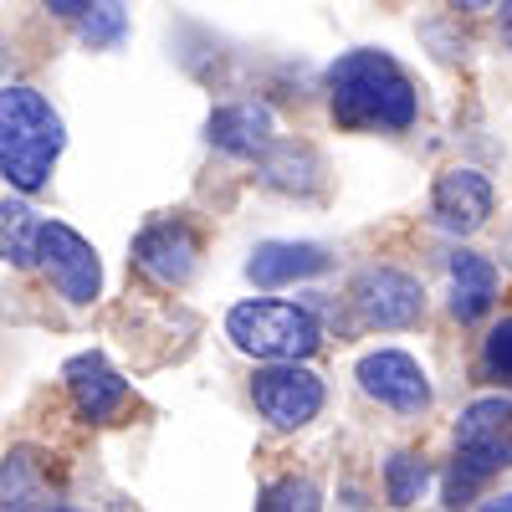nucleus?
Masks as SVG:
<instances>
[{
    "label": "nucleus",
    "instance_id": "obj_1",
    "mask_svg": "<svg viewBox=\"0 0 512 512\" xmlns=\"http://www.w3.org/2000/svg\"><path fill=\"white\" fill-rule=\"evenodd\" d=\"M328 103L344 128H410L415 123V82L390 52H344L328 67Z\"/></svg>",
    "mask_w": 512,
    "mask_h": 512
},
{
    "label": "nucleus",
    "instance_id": "obj_2",
    "mask_svg": "<svg viewBox=\"0 0 512 512\" xmlns=\"http://www.w3.org/2000/svg\"><path fill=\"white\" fill-rule=\"evenodd\" d=\"M62 144V118L36 88H0V175L11 180V190H47Z\"/></svg>",
    "mask_w": 512,
    "mask_h": 512
},
{
    "label": "nucleus",
    "instance_id": "obj_3",
    "mask_svg": "<svg viewBox=\"0 0 512 512\" xmlns=\"http://www.w3.org/2000/svg\"><path fill=\"white\" fill-rule=\"evenodd\" d=\"M502 466H512V400L487 395L466 405L456 420V472L446 482V502L461 507L472 497V487L502 472Z\"/></svg>",
    "mask_w": 512,
    "mask_h": 512
},
{
    "label": "nucleus",
    "instance_id": "obj_4",
    "mask_svg": "<svg viewBox=\"0 0 512 512\" xmlns=\"http://www.w3.org/2000/svg\"><path fill=\"white\" fill-rule=\"evenodd\" d=\"M226 338L251 359H308L323 344V328L308 308L292 303H236L226 313Z\"/></svg>",
    "mask_w": 512,
    "mask_h": 512
},
{
    "label": "nucleus",
    "instance_id": "obj_5",
    "mask_svg": "<svg viewBox=\"0 0 512 512\" xmlns=\"http://www.w3.org/2000/svg\"><path fill=\"white\" fill-rule=\"evenodd\" d=\"M251 400L277 425V431H297V425L318 420V410H323V379L313 369H303L297 359H272V369H256Z\"/></svg>",
    "mask_w": 512,
    "mask_h": 512
},
{
    "label": "nucleus",
    "instance_id": "obj_6",
    "mask_svg": "<svg viewBox=\"0 0 512 512\" xmlns=\"http://www.w3.org/2000/svg\"><path fill=\"white\" fill-rule=\"evenodd\" d=\"M36 262L52 272V282H57V292L67 297V303H93L98 287H103L98 251L62 221H41L36 226Z\"/></svg>",
    "mask_w": 512,
    "mask_h": 512
},
{
    "label": "nucleus",
    "instance_id": "obj_7",
    "mask_svg": "<svg viewBox=\"0 0 512 512\" xmlns=\"http://www.w3.org/2000/svg\"><path fill=\"white\" fill-rule=\"evenodd\" d=\"M354 308H359V323L364 328H410L420 323L425 313V292L410 272H395V267H369L359 272L354 282Z\"/></svg>",
    "mask_w": 512,
    "mask_h": 512
},
{
    "label": "nucleus",
    "instance_id": "obj_8",
    "mask_svg": "<svg viewBox=\"0 0 512 512\" xmlns=\"http://www.w3.org/2000/svg\"><path fill=\"white\" fill-rule=\"evenodd\" d=\"M359 390L379 405H390L400 415H425L431 410V379H425V369L400 354V349H374L359 359Z\"/></svg>",
    "mask_w": 512,
    "mask_h": 512
},
{
    "label": "nucleus",
    "instance_id": "obj_9",
    "mask_svg": "<svg viewBox=\"0 0 512 512\" xmlns=\"http://www.w3.org/2000/svg\"><path fill=\"white\" fill-rule=\"evenodd\" d=\"M195 256H200L195 231H190V226H175V221L149 226V231L134 241V262H139V272H149L159 287H180V282H190Z\"/></svg>",
    "mask_w": 512,
    "mask_h": 512
},
{
    "label": "nucleus",
    "instance_id": "obj_10",
    "mask_svg": "<svg viewBox=\"0 0 512 512\" xmlns=\"http://www.w3.org/2000/svg\"><path fill=\"white\" fill-rule=\"evenodd\" d=\"M67 390H72V405H77L82 420L103 425V420H113V415L123 410V400H128V379L113 374L98 354H77V359L67 364Z\"/></svg>",
    "mask_w": 512,
    "mask_h": 512
},
{
    "label": "nucleus",
    "instance_id": "obj_11",
    "mask_svg": "<svg viewBox=\"0 0 512 512\" xmlns=\"http://www.w3.org/2000/svg\"><path fill=\"white\" fill-rule=\"evenodd\" d=\"M492 216V185L477 169H446L436 180V221L446 231H477Z\"/></svg>",
    "mask_w": 512,
    "mask_h": 512
},
{
    "label": "nucleus",
    "instance_id": "obj_12",
    "mask_svg": "<svg viewBox=\"0 0 512 512\" xmlns=\"http://www.w3.org/2000/svg\"><path fill=\"white\" fill-rule=\"evenodd\" d=\"M205 134L216 149H226L236 159H256V154L272 149V113L262 103H226V108L210 113Z\"/></svg>",
    "mask_w": 512,
    "mask_h": 512
},
{
    "label": "nucleus",
    "instance_id": "obj_13",
    "mask_svg": "<svg viewBox=\"0 0 512 512\" xmlns=\"http://www.w3.org/2000/svg\"><path fill=\"white\" fill-rule=\"evenodd\" d=\"M318 272H328V251L308 246V241H267V246H256L251 262H246V277L256 287L303 282V277H318Z\"/></svg>",
    "mask_w": 512,
    "mask_h": 512
},
{
    "label": "nucleus",
    "instance_id": "obj_14",
    "mask_svg": "<svg viewBox=\"0 0 512 512\" xmlns=\"http://www.w3.org/2000/svg\"><path fill=\"white\" fill-rule=\"evenodd\" d=\"M497 303V267L477 251H456L451 256V313L461 323H477Z\"/></svg>",
    "mask_w": 512,
    "mask_h": 512
},
{
    "label": "nucleus",
    "instance_id": "obj_15",
    "mask_svg": "<svg viewBox=\"0 0 512 512\" xmlns=\"http://www.w3.org/2000/svg\"><path fill=\"white\" fill-rule=\"evenodd\" d=\"M36 226H41V216L26 200H0V256L16 267H31L36 262Z\"/></svg>",
    "mask_w": 512,
    "mask_h": 512
},
{
    "label": "nucleus",
    "instance_id": "obj_16",
    "mask_svg": "<svg viewBox=\"0 0 512 512\" xmlns=\"http://www.w3.org/2000/svg\"><path fill=\"white\" fill-rule=\"evenodd\" d=\"M0 502L6 507H52L47 487L31 482V451L6 456V466H0Z\"/></svg>",
    "mask_w": 512,
    "mask_h": 512
},
{
    "label": "nucleus",
    "instance_id": "obj_17",
    "mask_svg": "<svg viewBox=\"0 0 512 512\" xmlns=\"http://www.w3.org/2000/svg\"><path fill=\"white\" fill-rule=\"evenodd\" d=\"M425 487H431V472H425V461H420V456H410V451L390 456V466H384V492H390L395 507L420 502Z\"/></svg>",
    "mask_w": 512,
    "mask_h": 512
},
{
    "label": "nucleus",
    "instance_id": "obj_18",
    "mask_svg": "<svg viewBox=\"0 0 512 512\" xmlns=\"http://www.w3.org/2000/svg\"><path fill=\"white\" fill-rule=\"evenodd\" d=\"M82 16H88V21H82V41H88V47H118L123 31H128L123 0H98V6H88Z\"/></svg>",
    "mask_w": 512,
    "mask_h": 512
},
{
    "label": "nucleus",
    "instance_id": "obj_19",
    "mask_svg": "<svg viewBox=\"0 0 512 512\" xmlns=\"http://www.w3.org/2000/svg\"><path fill=\"white\" fill-rule=\"evenodd\" d=\"M256 507H262V512H318L323 497H318L313 482H277V487H267V497Z\"/></svg>",
    "mask_w": 512,
    "mask_h": 512
},
{
    "label": "nucleus",
    "instance_id": "obj_20",
    "mask_svg": "<svg viewBox=\"0 0 512 512\" xmlns=\"http://www.w3.org/2000/svg\"><path fill=\"white\" fill-rule=\"evenodd\" d=\"M482 364H487V374H497V379H512V318H502V323L487 333Z\"/></svg>",
    "mask_w": 512,
    "mask_h": 512
},
{
    "label": "nucleus",
    "instance_id": "obj_21",
    "mask_svg": "<svg viewBox=\"0 0 512 512\" xmlns=\"http://www.w3.org/2000/svg\"><path fill=\"white\" fill-rule=\"evenodd\" d=\"M41 6H47L52 16H82V11L93 6V0H41Z\"/></svg>",
    "mask_w": 512,
    "mask_h": 512
},
{
    "label": "nucleus",
    "instance_id": "obj_22",
    "mask_svg": "<svg viewBox=\"0 0 512 512\" xmlns=\"http://www.w3.org/2000/svg\"><path fill=\"white\" fill-rule=\"evenodd\" d=\"M451 11H487V6H497V0H446Z\"/></svg>",
    "mask_w": 512,
    "mask_h": 512
},
{
    "label": "nucleus",
    "instance_id": "obj_23",
    "mask_svg": "<svg viewBox=\"0 0 512 512\" xmlns=\"http://www.w3.org/2000/svg\"><path fill=\"white\" fill-rule=\"evenodd\" d=\"M482 507H492V512H512V492H507V497H497V502H482Z\"/></svg>",
    "mask_w": 512,
    "mask_h": 512
},
{
    "label": "nucleus",
    "instance_id": "obj_24",
    "mask_svg": "<svg viewBox=\"0 0 512 512\" xmlns=\"http://www.w3.org/2000/svg\"><path fill=\"white\" fill-rule=\"evenodd\" d=\"M507 26H512V0H507Z\"/></svg>",
    "mask_w": 512,
    "mask_h": 512
}]
</instances>
